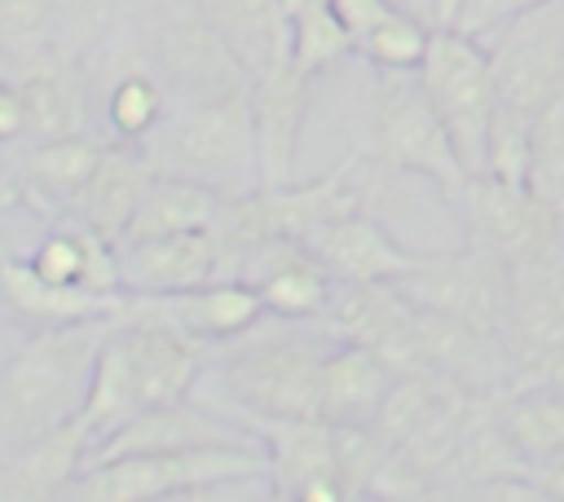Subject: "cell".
Listing matches in <instances>:
<instances>
[{"mask_svg":"<svg viewBox=\"0 0 564 502\" xmlns=\"http://www.w3.org/2000/svg\"><path fill=\"white\" fill-rule=\"evenodd\" d=\"M207 352L212 343L167 321L115 313L101 339V352H97L88 401L79 410V423L88 427L93 445L110 436L115 427H123L128 418H137L141 410L194 396L207 370Z\"/></svg>","mask_w":564,"mask_h":502,"instance_id":"1","label":"cell"},{"mask_svg":"<svg viewBox=\"0 0 564 502\" xmlns=\"http://www.w3.org/2000/svg\"><path fill=\"white\" fill-rule=\"evenodd\" d=\"M207 370L220 388V410L234 405L242 423L264 418H317V383L322 361L335 348V335L317 321V330H291L286 317L269 313V326H247L242 335L212 343Z\"/></svg>","mask_w":564,"mask_h":502,"instance_id":"2","label":"cell"},{"mask_svg":"<svg viewBox=\"0 0 564 502\" xmlns=\"http://www.w3.org/2000/svg\"><path fill=\"white\" fill-rule=\"evenodd\" d=\"M106 330L110 317L53 321L18 343L0 370V432L9 445L35 440L79 418Z\"/></svg>","mask_w":564,"mask_h":502,"instance_id":"3","label":"cell"},{"mask_svg":"<svg viewBox=\"0 0 564 502\" xmlns=\"http://www.w3.org/2000/svg\"><path fill=\"white\" fill-rule=\"evenodd\" d=\"M154 172L189 176L220 198H242L260 189V150L251 88L189 101L163 114V123L141 141Z\"/></svg>","mask_w":564,"mask_h":502,"instance_id":"4","label":"cell"},{"mask_svg":"<svg viewBox=\"0 0 564 502\" xmlns=\"http://www.w3.org/2000/svg\"><path fill=\"white\" fill-rule=\"evenodd\" d=\"M256 471H269L264 445H198V449H172V454H123V458L88 462L66 489V498H88V502L194 498L198 489L216 480L256 476Z\"/></svg>","mask_w":564,"mask_h":502,"instance_id":"5","label":"cell"},{"mask_svg":"<svg viewBox=\"0 0 564 502\" xmlns=\"http://www.w3.org/2000/svg\"><path fill=\"white\" fill-rule=\"evenodd\" d=\"M370 145L379 163L427 176L449 198H458L463 185L471 181L419 70H383L375 88V106H370Z\"/></svg>","mask_w":564,"mask_h":502,"instance_id":"6","label":"cell"},{"mask_svg":"<svg viewBox=\"0 0 564 502\" xmlns=\"http://www.w3.org/2000/svg\"><path fill=\"white\" fill-rule=\"evenodd\" d=\"M516 264L485 242H467L463 251H423V260L397 282L419 308L441 313L476 335L498 339L511 308Z\"/></svg>","mask_w":564,"mask_h":502,"instance_id":"7","label":"cell"},{"mask_svg":"<svg viewBox=\"0 0 564 502\" xmlns=\"http://www.w3.org/2000/svg\"><path fill=\"white\" fill-rule=\"evenodd\" d=\"M419 79L467 167V176L485 172V137L498 110V88L489 70V48L454 26H432Z\"/></svg>","mask_w":564,"mask_h":502,"instance_id":"8","label":"cell"},{"mask_svg":"<svg viewBox=\"0 0 564 502\" xmlns=\"http://www.w3.org/2000/svg\"><path fill=\"white\" fill-rule=\"evenodd\" d=\"M489 70L498 101L520 114H538L564 92V0H546L489 35Z\"/></svg>","mask_w":564,"mask_h":502,"instance_id":"9","label":"cell"},{"mask_svg":"<svg viewBox=\"0 0 564 502\" xmlns=\"http://www.w3.org/2000/svg\"><path fill=\"white\" fill-rule=\"evenodd\" d=\"M471 242L494 247L511 264L524 260H564V207L538 198L533 189L502 185L494 176H471L458 194Z\"/></svg>","mask_w":564,"mask_h":502,"instance_id":"10","label":"cell"},{"mask_svg":"<svg viewBox=\"0 0 564 502\" xmlns=\"http://www.w3.org/2000/svg\"><path fill=\"white\" fill-rule=\"evenodd\" d=\"M145 66L167 88V106H172V97L181 106H189V101H207V97L251 88V75L229 53V44L216 35V26L207 22L198 0H194V9H181L167 22H159L154 53H150Z\"/></svg>","mask_w":564,"mask_h":502,"instance_id":"11","label":"cell"},{"mask_svg":"<svg viewBox=\"0 0 564 502\" xmlns=\"http://www.w3.org/2000/svg\"><path fill=\"white\" fill-rule=\"evenodd\" d=\"M269 449V476L278 498L335 502L344 493L339 476V436L326 418H264L256 423Z\"/></svg>","mask_w":564,"mask_h":502,"instance_id":"12","label":"cell"},{"mask_svg":"<svg viewBox=\"0 0 564 502\" xmlns=\"http://www.w3.org/2000/svg\"><path fill=\"white\" fill-rule=\"evenodd\" d=\"M119 313L167 321L203 343H225V339L242 335L247 326H256L260 317H269L260 291L238 277H216L207 286L176 291V295H123Z\"/></svg>","mask_w":564,"mask_h":502,"instance_id":"13","label":"cell"},{"mask_svg":"<svg viewBox=\"0 0 564 502\" xmlns=\"http://www.w3.org/2000/svg\"><path fill=\"white\" fill-rule=\"evenodd\" d=\"M123 295H176L220 277V242L212 229L159 233L141 242H119Z\"/></svg>","mask_w":564,"mask_h":502,"instance_id":"14","label":"cell"},{"mask_svg":"<svg viewBox=\"0 0 564 502\" xmlns=\"http://www.w3.org/2000/svg\"><path fill=\"white\" fill-rule=\"evenodd\" d=\"M397 379H401V370L383 352H375L366 343L335 339V348L322 361L317 418H326L330 427H375Z\"/></svg>","mask_w":564,"mask_h":502,"instance_id":"15","label":"cell"},{"mask_svg":"<svg viewBox=\"0 0 564 502\" xmlns=\"http://www.w3.org/2000/svg\"><path fill=\"white\" fill-rule=\"evenodd\" d=\"M308 251L330 269L335 282H401L423 260V251L397 242L379 220L361 211L322 225L308 238Z\"/></svg>","mask_w":564,"mask_h":502,"instance_id":"16","label":"cell"},{"mask_svg":"<svg viewBox=\"0 0 564 502\" xmlns=\"http://www.w3.org/2000/svg\"><path fill=\"white\" fill-rule=\"evenodd\" d=\"M106 141L84 132V137H57V141H31V150L18 163V194L31 203L40 216L53 225H66L75 216V203L88 185V176L101 163Z\"/></svg>","mask_w":564,"mask_h":502,"instance_id":"17","label":"cell"},{"mask_svg":"<svg viewBox=\"0 0 564 502\" xmlns=\"http://www.w3.org/2000/svg\"><path fill=\"white\" fill-rule=\"evenodd\" d=\"M304 92L308 75L286 57L282 66L251 79V114H256V150H260V185H291L300 128H304Z\"/></svg>","mask_w":564,"mask_h":502,"instance_id":"18","label":"cell"},{"mask_svg":"<svg viewBox=\"0 0 564 502\" xmlns=\"http://www.w3.org/2000/svg\"><path fill=\"white\" fill-rule=\"evenodd\" d=\"M22 106H26V137L31 141H57V137H84L93 132V97L84 84V70L62 53V44L18 70Z\"/></svg>","mask_w":564,"mask_h":502,"instance_id":"19","label":"cell"},{"mask_svg":"<svg viewBox=\"0 0 564 502\" xmlns=\"http://www.w3.org/2000/svg\"><path fill=\"white\" fill-rule=\"evenodd\" d=\"M88 454L93 436L79 418L9 445V458L0 462V498H66L75 476L88 467Z\"/></svg>","mask_w":564,"mask_h":502,"instance_id":"20","label":"cell"},{"mask_svg":"<svg viewBox=\"0 0 564 502\" xmlns=\"http://www.w3.org/2000/svg\"><path fill=\"white\" fill-rule=\"evenodd\" d=\"M150 181H154V163L145 159L141 145H132V141L106 145V150H101V163H97V172L88 176V185H84V194H79L70 220L97 229V233L110 238V242H119L123 229L132 225V216H137V207H141V198H145V189H150Z\"/></svg>","mask_w":564,"mask_h":502,"instance_id":"21","label":"cell"},{"mask_svg":"<svg viewBox=\"0 0 564 502\" xmlns=\"http://www.w3.org/2000/svg\"><path fill=\"white\" fill-rule=\"evenodd\" d=\"M216 35L251 79L291 57V18L282 0H198Z\"/></svg>","mask_w":564,"mask_h":502,"instance_id":"22","label":"cell"},{"mask_svg":"<svg viewBox=\"0 0 564 502\" xmlns=\"http://www.w3.org/2000/svg\"><path fill=\"white\" fill-rule=\"evenodd\" d=\"M0 299L35 321V326H53V321H84V317H115L123 308V295L110 299V295H93L84 286H62V282H48L31 269L26 255H4L0 251Z\"/></svg>","mask_w":564,"mask_h":502,"instance_id":"23","label":"cell"},{"mask_svg":"<svg viewBox=\"0 0 564 502\" xmlns=\"http://www.w3.org/2000/svg\"><path fill=\"white\" fill-rule=\"evenodd\" d=\"M225 198L189 176H167L154 172L132 225L123 229L119 242H141V238H159V233H185V229H212L220 220Z\"/></svg>","mask_w":564,"mask_h":502,"instance_id":"24","label":"cell"},{"mask_svg":"<svg viewBox=\"0 0 564 502\" xmlns=\"http://www.w3.org/2000/svg\"><path fill=\"white\" fill-rule=\"evenodd\" d=\"M502 432L524 462L564 454V388H520L502 410Z\"/></svg>","mask_w":564,"mask_h":502,"instance_id":"25","label":"cell"},{"mask_svg":"<svg viewBox=\"0 0 564 502\" xmlns=\"http://www.w3.org/2000/svg\"><path fill=\"white\" fill-rule=\"evenodd\" d=\"M167 114V88L159 84V75L150 66H132L123 75H115L110 92H106V123L115 132V141H132L141 145Z\"/></svg>","mask_w":564,"mask_h":502,"instance_id":"26","label":"cell"},{"mask_svg":"<svg viewBox=\"0 0 564 502\" xmlns=\"http://www.w3.org/2000/svg\"><path fill=\"white\" fill-rule=\"evenodd\" d=\"M66 0H0V53L22 70L62 44Z\"/></svg>","mask_w":564,"mask_h":502,"instance_id":"27","label":"cell"},{"mask_svg":"<svg viewBox=\"0 0 564 502\" xmlns=\"http://www.w3.org/2000/svg\"><path fill=\"white\" fill-rule=\"evenodd\" d=\"M352 53V31L344 26V18L335 13L330 0L317 4H300L291 13V62L295 70H304L308 79L330 70L335 62H344Z\"/></svg>","mask_w":564,"mask_h":502,"instance_id":"28","label":"cell"},{"mask_svg":"<svg viewBox=\"0 0 564 502\" xmlns=\"http://www.w3.org/2000/svg\"><path fill=\"white\" fill-rule=\"evenodd\" d=\"M427 40H432V26L419 13H410L405 4H397L366 35H357L352 53H361L379 70H419L423 53H427Z\"/></svg>","mask_w":564,"mask_h":502,"instance_id":"29","label":"cell"},{"mask_svg":"<svg viewBox=\"0 0 564 502\" xmlns=\"http://www.w3.org/2000/svg\"><path fill=\"white\" fill-rule=\"evenodd\" d=\"M529 163H533V141H529V114L507 110L498 101L494 119H489V137H485V172L502 185L529 189Z\"/></svg>","mask_w":564,"mask_h":502,"instance_id":"30","label":"cell"},{"mask_svg":"<svg viewBox=\"0 0 564 502\" xmlns=\"http://www.w3.org/2000/svg\"><path fill=\"white\" fill-rule=\"evenodd\" d=\"M529 141H533V163H529V189L546 203L564 207V92L546 101L529 119Z\"/></svg>","mask_w":564,"mask_h":502,"instance_id":"31","label":"cell"},{"mask_svg":"<svg viewBox=\"0 0 564 502\" xmlns=\"http://www.w3.org/2000/svg\"><path fill=\"white\" fill-rule=\"evenodd\" d=\"M538 4H546V0H458L449 26L485 44L494 31H502L511 18H520V13L538 9Z\"/></svg>","mask_w":564,"mask_h":502,"instance_id":"32","label":"cell"},{"mask_svg":"<svg viewBox=\"0 0 564 502\" xmlns=\"http://www.w3.org/2000/svg\"><path fill=\"white\" fill-rule=\"evenodd\" d=\"M18 137H26V106H22V88L13 75V79H0V145Z\"/></svg>","mask_w":564,"mask_h":502,"instance_id":"33","label":"cell"},{"mask_svg":"<svg viewBox=\"0 0 564 502\" xmlns=\"http://www.w3.org/2000/svg\"><path fill=\"white\" fill-rule=\"evenodd\" d=\"M410 13H419L427 26H445V0H401Z\"/></svg>","mask_w":564,"mask_h":502,"instance_id":"34","label":"cell"},{"mask_svg":"<svg viewBox=\"0 0 564 502\" xmlns=\"http://www.w3.org/2000/svg\"><path fill=\"white\" fill-rule=\"evenodd\" d=\"M128 4H141V0H79V9H93V18H97V22L115 18V13H119V9H128Z\"/></svg>","mask_w":564,"mask_h":502,"instance_id":"35","label":"cell"},{"mask_svg":"<svg viewBox=\"0 0 564 502\" xmlns=\"http://www.w3.org/2000/svg\"><path fill=\"white\" fill-rule=\"evenodd\" d=\"M454 9H458V0H445V26H449V18H454Z\"/></svg>","mask_w":564,"mask_h":502,"instance_id":"36","label":"cell"}]
</instances>
